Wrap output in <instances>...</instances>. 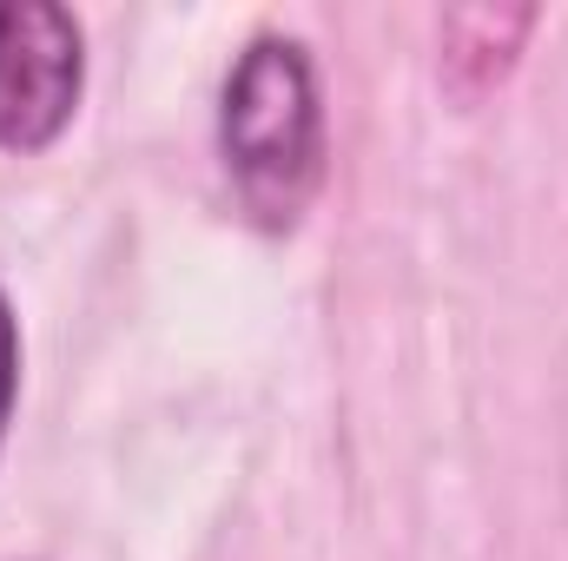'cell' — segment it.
Masks as SVG:
<instances>
[{
  "label": "cell",
  "mask_w": 568,
  "mask_h": 561,
  "mask_svg": "<svg viewBox=\"0 0 568 561\" xmlns=\"http://www.w3.org/2000/svg\"><path fill=\"white\" fill-rule=\"evenodd\" d=\"M87 86L80 20L53 0H0V152H47Z\"/></svg>",
  "instance_id": "7a4b0ae2"
},
{
  "label": "cell",
  "mask_w": 568,
  "mask_h": 561,
  "mask_svg": "<svg viewBox=\"0 0 568 561\" xmlns=\"http://www.w3.org/2000/svg\"><path fill=\"white\" fill-rule=\"evenodd\" d=\"M219 152L258 232H291L324 185V106L304 40L258 33L219 100Z\"/></svg>",
  "instance_id": "6da1fadb"
},
{
  "label": "cell",
  "mask_w": 568,
  "mask_h": 561,
  "mask_svg": "<svg viewBox=\"0 0 568 561\" xmlns=\"http://www.w3.org/2000/svg\"><path fill=\"white\" fill-rule=\"evenodd\" d=\"M13 397H20V324H13V304L0 290V436L13 422Z\"/></svg>",
  "instance_id": "277c9868"
},
{
  "label": "cell",
  "mask_w": 568,
  "mask_h": 561,
  "mask_svg": "<svg viewBox=\"0 0 568 561\" xmlns=\"http://www.w3.org/2000/svg\"><path fill=\"white\" fill-rule=\"evenodd\" d=\"M529 33H536V7H449L443 27H436L443 86L463 106H476L483 93H496L516 73V53H523Z\"/></svg>",
  "instance_id": "3957f363"
}]
</instances>
